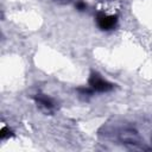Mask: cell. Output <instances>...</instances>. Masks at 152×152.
<instances>
[{
    "label": "cell",
    "instance_id": "cell-1",
    "mask_svg": "<svg viewBox=\"0 0 152 152\" xmlns=\"http://www.w3.org/2000/svg\"><path fill=\"white\" fill-rule=\"evenodd\" d=\"M89 84H90V87H91L94 90L101 91V93H103V91H109V90L113 88V86H112L109 82H107V81H104L103 78H101L100 75H97V74H91L90 78H89Z\"/></svg>",
    "mask_w": 152,
    "mask_h": 152
},
{
    "label": "cell",
    "instance_id": "cell-2",
    "mask_svg": "<svg viewBox=\"0 0 152 152\" xmlns=\"http://www.w3.org/2000/svg\"><path fill=\"white\" fill-rule=\"evenodd\" d=\"M116 15H106V14H99L97 15V25L102 30H110L116 24Z\"/></svg>",
    "mask_w": 152,
    "mask_h": 152
},
{
    "label": "cell",
    "instance_id": "cell-3",
    "mask_svg": "<svg viewBox=\"0 0 152 152\" xmlns=\"http://www.w3.org/2000/svg\"><path fill=\"white\" fill-rule=\"evenodd\" d=\"M37 101H38L39 103H42L43 106L48 107V108H51V107H52V102H51V100L48 99V97H45V96H38V97H37Z\"/></svg>",
    "mask_w": 152,
    "mask_h": 152
},
{
    "label": "cell",
    "instance_id": "cell-4",
    "mask_svg": "<svg viewBox=\"0 0 152 152\" xmlns=\"http://www.w3.org/2000/svg\"><path fill=\"white\" fill-rule=\"evenodd\" d=\"M76 8H77V10H80V11H82V10H84V8H86V4H83V2H77Z\"/></svg>",
    "mask_w": 152,
    "mask_h": 152
}]
</instances>
